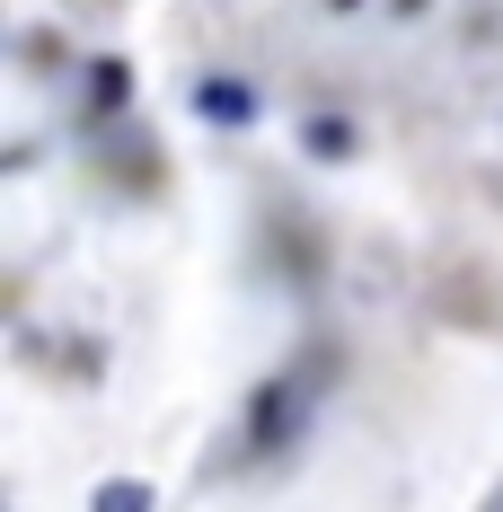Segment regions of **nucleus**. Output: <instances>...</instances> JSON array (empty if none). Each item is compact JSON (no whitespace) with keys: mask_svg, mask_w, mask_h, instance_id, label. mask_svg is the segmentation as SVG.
<instances>
[{"mask_svg":"<svg viewBox=\"0 0 503 512\" xmlns=\"http://www.w3.org/2000/svg\"><path fill=\"white\" fill-rule=\"evenodd\" d=\"M301 142H309V159H353V124H336V115H318V124H309Z\"/></svg>","mask_w":503,"mask_h":512,"instance_id":"obj_2","label":"nucleus"},{"mask_svg":"<svg viewBox=\"0 0 503 512\" xmlns=\"http://www.w3.org/2000/svg\"><path fill=\"white\" fill-rule=\"evenodd\" d=\"M98 512H151V486H133V477H115V486H98Z\"/></svg>","mask_w":503,"mask_h":512,"instance_id":"obj_3","label":"nucleus"},{"mask_svg":"<svg viewBox=\"0 0 503 512\" xmlns=\"http://www.w3.org/2000/svg\"><path fill=\"white\" fill-rule=\"evenodd\" d=\"M195 115H203V124H221V133H239V124H256L265 106H256L248 80H230V71H203V80H195Z\"/></svg>","mask_w":503,"mask_h":512,"instance_id":"obj_1","label":"nucleus"}]
</instances>
